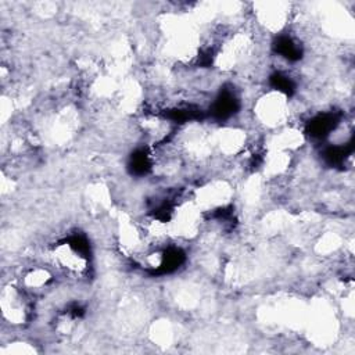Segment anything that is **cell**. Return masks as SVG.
<instances>
[{
	"label": "cell",
	"instance_id": "6da1fadb",
	"mask_svg": "<svg viewBox=\"0 0 355 355\" xmlns=\"http://www.w3.org/2000/svg\"><path fill=\"white\" fill-rule=\"evenodd\" d=\"M288 98V96L269 89L254 103V121L272 129L286 125L290 116Z\"/></svg>",
	"mask_w": 355,
	"mask_h": 355
}]
</instances>
